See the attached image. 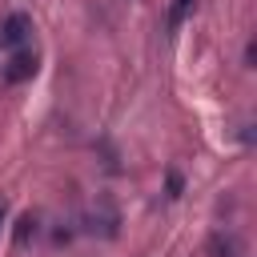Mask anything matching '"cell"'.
<instances>
[{"instance_id":"1","label":"cell","mask_w":257,"mask_h":257,"mask_svg":"<svg viewBox=\"0 0 257 257\" xmlns=\"http://www.w3.org/2000/svg\"><path fill=\"white\" fill-rule=\"evenodd\" d=\"M36 52L32 48H16L12 52V60L4 64V84H24V80H32L36 76Z\"/></svg>"},{"instance_id":"2","label":"cell","mask_w":257,"mask_h":257,"mask_svg":"<svg viewBox=\"0 0 257 257\" xmlns=\"http://www.w3.org/2000/svg\"><path fill=\"white\" fill-rule=\"evenodd\" d=\"M28 36H32V16H28V12H12V16L0 24V44H4V48H20Z\"/></svg>"},{"instance_id":"3","label":"cell","mask_w":257,"mask_h":257,"mask_svg":"<svg viewBox=\"0 0 257 257\" xmlns=\"http://www.w3.org/2000/svg\"><path fill=\"white\" fill-rule=\"evenodd\" d=\"M209 253H213V257H241V245H237L233 237H225V233H217V237L209 241Z\"/></svg>"},{"instance_id":"4","label":"cell","mask_w":257,"mask_h":257,"mask_svg":"<svg viewBox=\"0 0 257 257\" xmlns=\"http://www.w3.org/2000/svg\"><path fill=\"white\" fill-rule=\"evenodd\" d=\"M36 233V217L32 213H24L20 221H16V245H28V237Z\"/></svg>"},{"instance_id":"5","label":"cell","mask_w":257,"mask_h":257,"mask_svg":"<svg viewBox=\"0 0 257 257\" xmlns=\"http://www.w3.org/2000/svg\"><path fill=\"white\" fill-rule=\"evenodd\" d=\"M189 4H193V0H173V12H169V28H181V20H185Z\"/></svg>"},{"instance_id":"6","label":"cell","mask_w":257,"mask_h":257,"mask_svg":"<svg viewBox=\"0 0 257 257\" xmlns=\"http://www.w3.org/2000/svg\"><path fill=\"white\" fill-rule=\"evenodd\" d=\"M177 193H181V177H177V173H169V197H177Z\"/></svg>"},{"instance_id":"7","label":"cell","mask_w":257,"mask_h":257,"mask_svg":"<svg viewBox=\"0 0 257 257\" xmlns=\"http://www.w3.org/2000/svg\"><path fill=\"white\" fill-rule=\"evenodd\" d=\"M4 217H8V201L0 197V225H4Z\"/></svg>"}]
</instances>
